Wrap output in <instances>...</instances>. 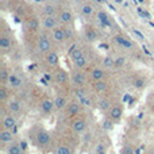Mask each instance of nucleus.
Returning <instances> with one entry per match:
<instances>
[{"instance_id": "nucleus-1", "label": "nucleus", "mask_w": 154, "mask_h": 154, "mask_svg": "<svg viewBox=\"0 0 154 154\" xmlns=\"http://www.w3.org/2000/svg\"><path fill=\"white\" fill-rule=\"evenodd\" d=\"M30 141L41 152H48L53 146V137L42 125H34L30 130Z\"/></svg>"}, {"instance_id": "nucleus-2", "label": "nucleus", "mask_w": 154, "mask_h": 154, "mask_svg": "<svg viewBox=\"0 0 154 154\" xmlns=\"http://www.w3.org/2000/svg\"><path fill=\"white\" fill-rule=\"evenodd\" d=\"M69 128L72 131V134H75V135H82L88 130V120L82 115H79V116L70 119Z\"/></svg>"}, {"instance_id": "nucleus-3", "label": "nucleus", "mask_w": 154, "mask_h": 154, "mask_svg": "<svg viewBox=\"0 0 154 154\" xmlns=\"http://www.w3.org/2000/svg\"><path fill=\"white\" fill-rule=\"evenodd\" d=\"M37 48H38V51L42 54H46L50 50H53V41H51V37H48V35L43 34V32L38 34Z\"/></svg>"}, {"instance_id": "nucleus-4", "label": "nucleus", "mask_w": 154, "mask_h": 154, "mask_svg": "<svg viewBox=\"0 0 154 154\" xmlns=\"http://www.w3.org/2000/svg\"><path fill=\"white\" fill-rule=\"evenodd\" d=\"M107 114H108L107 116H108L109 119H112L115 123H116V125H119V123L122 122V119H123V114H125V106H123L120 101H115Z\"/></svg>"}, {"instance_id": "nucleus-5", "label": "nucleus", "mask_w": 154, "mask_h": 154, "mask_svg": "<svg viewBox=\"0 0 154 154\" xmlns=\"http://www.w3.org/2000/svg\"><path fill=\"white\" fill-rule=\"evenodd\" d=\"M64 114L66 115L69 119H73V118L79 116V115H82V103L81 100L76 99V100H70L69 104L66 106Z\"/></svg>"}, {"instance_id": "nucleus-6", "label": "nucleus", "mask_w": 154, "mask_h": 154, "mask_svg": "<svg viewBox=\"0 0 154 154\" xmlns=\"http://www.w3.org/2000/svg\"><path fill=\"white\" fill-rule=\"evenodd\" d=\"M87 81H88V77H87L85 70L73 69L72 72H70V84H72L75 88L85 87V85H87Z\"/></svg>"}, {"instance_id": "nucleus-7", "label": "nucleus", "mask_w": 154, "mask_h": 154, "mask_svg": "<svg viewBox=\"0 0 154 154\" xmlns=\"http://www.w3.org/2000/svg\"><path fill=\"white\" fill-rule=\"evenodd\" d=\"M57 18L60 20L61 26H73V22H75V16L70 8L68 7H61L57 14Z\"/></svg>"}, {"instance_id": "nucleus-8", "label": "nucleus", "mask_w": 154, "mask_h": 154, "mask_svg": "<svg viewBox=\"0 0 154 154\" xmlns=\"http://www.w3.org/2000/svg\"><path fill=\"white\" fill-rule=\"evenodd\" d=\"M53 79H54V81H56V84L61 85V87H66L68 84H70V73L61 66L54 69Z\"/></svg>"}, {"instance_id": "nucleus-9", "label": "nucleus", "mask_w": 154, "mask_h": 154, "mask_svg": "<svg viewBox=\"0 0 154 154\" xmlns=\"http://www.w3.org/2000/svg\"><path fill=\"white\" fill-rule=\"evenodd\" d=\"M38 109L42 115H50L56 111V107H54V100L49 96H43L41 99L39 104H38Z\"/></svg>"}, {"instance_id": "nucleus-10", "label": "nucleus", "mask_w": 154, "mask_h": 154, "mask_svg": "<svg viewBox=\"0 0 154 154\" xmlns=\"http://www.w3.org/2000/svg\"><path fill=\"white\" fill-rule=\"evenodd\" d=\"M60 8H61V5L54 3L53 0H48L41 7V14H42V16H56L58 14Z\"/></svg>"}, {"instance_id": "nucleus-11", "label": "nucleus", "mask_w": 154, "mask_h": 154, "mask_svg": "<svg viewBox=\"0 0 154 154\" xmlns=\"http://www.w3.org/2000/svg\"><path fill=\"white\" fill-rule=\"evenodd\" d=\"M50 37H51V41H53L54 45L57 46H62L66 43V35H65V30L62 26H58L56 27L54 30L50 31Z\"/></svg>"}, {"instance_id": "nucleus-12", "label": "nucleus", "mask_w": 154, "mask_h": 154, "mask_svg": "<svg viewBox=\"0 0 154 154\" xmlns=\"http://www.w3.org/2000/svg\"><path fill=\"white\" fill-rule=\"evenodd\" d=\"M41 23H42V29L46 30V31H51V30H54L56 27L61 26L57 15L56 16H42Z\"/></svg>"}, {"instance_id": "nucleus-13", "label": "nucleus", "mask_w": 154, "mask_h": 154, "mask_svg": "<svg viewBox=\"0 0 154 154\" xmlns=\"http://www.w3.org/2000/svg\"><path fill=\"white\" fill-rule=\"evenodd\" d=\"M15 141V134H14V130H5V128H2L0 130V145L5 150V147L10 143Z\"/></svg>"}, {"instance_id": "nucleus-14", "label": "nucleus", "mask_w": 154, "mask_h": 154, "mask_svg": "<svg viewBox=\"0 0 154 154\" xmlns=\"http://www.w3.org/2000/svg\"><path fill=\"white\" fill-rule=\"evenodd\" d=\"M53 100H54V107H56L57 112H64L65 108H66V106L70 101L65 93H58V95H56Z\"/></svg>"}, {"instance_id": "nucleus-15", "label": "nucleus", "mask_w": 154, "mask_h": 154, "mask_svg": "<svg viewBox=\"0 0 154 154\" xmlns=\"http://www.w3.org/2000/svg\"><path fill=\"white\" fill-rule=\"evenodd\" d=\"M45 62L49 68L57 69L60 66V56L56 50H50L49 53L45 54Z\"/></svg>"}, {"instance_id": "nucleus-16", "label": "nucleus", "mask_w": 154, "mask_h": 154, "mask_svg": "<svg viewBox=\"0 0 154 154\" xmlns=\"http://www.w3.org/2000/svg\"><path fill=\"white\" fill-rule=\"evenodd\" d=\"M5 107H7V111L10 112V114L15 115V116H18V115L22 114V111H23V103H22L19 99H11Z\"/></svg>"}, {"instance_id": "nucleus-17", "label": "nucleus", "mask_w": 154, "mask_h": 154, "mask_svg": "<svg viewBox=\"0 0 154 154\" xmlns=\"http://www.w3.org/2000/svg\"><path fill=\"white\" fill-rule=\"evenodd\" d=\"M16 125H18L16 116L10 114V112H7V114L2 118V128H5V130H15Z\"/></svg>"}, {"instance_id": "nucleus-18", "label": "nucleus", "mask_w": 154, "mask_h": 154, "mask_svg": "<svg viewBox=\"0 0 154 154\" xmlns=\"http://www.w3.org/2000/svg\"><path fill=\"white\" fill-rule=\"evenodd\" d=\"M82 34H84L85 41H87V42H89V43L96 42V41H97V38H99L97 30H96L95 27H92V26H85Z\"/></svg>"}, {"instance_id": "nucleus-19", "label": "nucleus", "mask_w": 154, "mask_h": 154, "mask_svg": "<svg viewBox=\"0 0 154 154\" xmlns=\"http://www.w3.org/2000/svg\"><path fill=\"white\" fill-rule=\"evenodd\" d=\"M108 88H109V81H108V80H106V79L92 82V91L95 93H99V95L107 92V89H108Z\"/></svg>"}, {"instance_id": "nucleus-20", "label": "nucleus", "mask_w": 154, "mask_h": 154, "mask_svg": "<svg viewBox=\"0 0 154 154\" xmlns=\"http://www.w3.org/2000/svg\"><path fill=\"white\" fill-rule=\"evenodd\" d=\"M42 27V23L41 20L37 18V16H31L26 20V29L27 31H31V32H37L39 31V29Z\"/></svg>"}, {"instance_id": "nucleus-21", "label": "nucleus", "mask_w": 154, "mask_h": 154, "mask_svg": "<svg viewBox=\"0 0 154 154\" xmlns=\"http://www.w3.org/2000/svg\"><path fill=\"white\" fill-rule=\"evenodd\" d=\"M89 65V60H88L87 56H81L76 60H72V66L73 69H77V70H85Z\"/></svg>"}, {"instance_id": "nucleus-22", "label": "nucleus", "mask_w": 154, "mask_h": 154, "mask_svg": "<svg viewBox=\"0 0 154 154\" xmlns=\"http://www.w3.org/2000/svg\"><path fill=\"white\" fill-rule=\"evenodd\" d=\"M14 45V39L11 38V35H8L5 31H3L0 34V49L2 50H8Z\"/></svg>"}, {"instance_id": "nucleus-23", "label": "nucleus", "mask_w": 154, "mask_h": 154, "mask_svg": "<svg viewBox=\"0 0 154 154\" xmlns=\"http://www.w3.org/2000/svg\"><path fill=\"white\" fill-rule=\"evenodd\" d=\"M89 79L91 81H99V80H104L106 79V72H104L103 68L99 66H93L92 69L89 70Z\"/></svg>"}, {"instance_id": "nucleus-24", "label": "nucleus", "mask_w": 154, "mask_h": 154, "mask_svg": "<svg viewBox=\"0 0 154 154\" xmlns=\"http://www.w3.org/2000/svg\"><path fill=\"white\" fill-rule=\"evenodd\" d=\"M11 88L7 84H2L0 85V103L2 106H7V103L11 100V93H10Z\"/></svg>"}, {"instance_id": "nucleus-25", "label": "nucleus", "mask_w": 154, "mask_h": 154, "mask_svg": "<svg viewBox=\"0 0 154 154\" xmlns=\"http://www.w3.org/2000/svg\"><path fill=\"white\" fill-rule=\"evenodd\" d=\"M7 85L11 88V89H19V88H22V85H23V81H22V79L19 77V75H16V73H11Z\"/></svg>"}, {"instance_id": "nucleus-26", "label": "nucleus", "mask_w": 154, "mask_h": 154, "mask_svg": "<svg viewBox=\"0 0 154 154\" xmlns=\"http://www.w3.org/2000/svg\"><path fill=\"white\" fill-rule=\"evenodd\" d=\"M23 152H24V149L22 146V143L18 142L16 139L5 147V153L7 154H23Z\"/></svg>"}, {"instance_id": "nucleus-27", "label": "nucleus", "mask_w": 154, "mask_h": 154, "mask_svg": "<svg viewBox=\"0 0 154 154\" xmlns=\"http://www.w3.org/2000/svg\"><path fill=\"white\" fill-rule=\"evenodd\" d=\"M114 41L119 46H122V48H125V49H134V46H135L133 41L128 39V38H126L125 35H115Z\"/></svg>"}, {"instance_id": "nucleus-28", "label": "nucleus", "mask_w": 154, "mask_h": 154, "mask_svg": "<svg viewBox=\"0 0 154 154\" xmlns=\"http://www.w3.org/2000/svg\"><path fill=\"white\" fill-rule=\"evenodd\" d=\"M112 104L114 103L111 101V99L106 97V96H101V97L97 100V108L100 109L101 112H108L109 108L112 107Z\"/></svg>"}, {"instance_id": "nucleus-29", "label": "nucleus", "mask_w": 154, "mask_h": 154, "mask_svg": "<svg viewBox=\"0 0 154 154\" xmlns=\"http://www.w3.org/2000/svg\"><path fill=\"white\" fill-rule=\"evenodd\" d=\"M54 154H73V149L69 143L61 142V143L56 145V147H54Z\"/></svg>"}, {"instance_id": "nucleus-30", "label": "nucleus", "mask_w": 154, "mask_h": 154, "mask_svg": "<svg viewBox=\"0 0 154 154\" xmlns=\"http://www.w3.org/2000/svg\"><path fill=\"white\" fill-rule=\"evenodd\" d=\"M81 15L84 16L85 19H91L95 15V7H93L91 3H84V4L81 5Z\"/></svg>"}, {"instance_id": "nucleus-31", "label": "nucleus", "mask_w": 154, "mask_h": 154, "mask_svg": "<svg viewBox=\"0 0 154 154\" xmlns=\"http://www.w3.org/2000/svg\"><path fill=\"white\" fill-rule=\"evenodd\" d=\"M115 125H116V123H115L114 120L109 119L108 116H106L103 119V122H101V128H103L104 131H112L115 127Z\"/></svg>"}, {"instance_id": "nucleus-32", "label": "nucleus", "mask_w": 154, "mask_h": 154, "mask_svg": "<svg viewBox=\"0 0 154 154\" xmlns=\"http://www.w3.org/2000/svg\"><path fill=\"white\" fill-rule=\"evenodd\" d=\"M10 75H11V72L5 66L0 68V82H2V84H7L8 79H10Z\"/></svg>"}, {"instance_id": "nucleus-33", "label": "nucleus", "mask_w": 154, "mask_h": 154, "mask_svg": "<svg viewBox=\"0 0 154 154\" xmlns=\"http://www.w3.org/2000/svg\"><path fill=\"white\" fill-rule=\"evenodd\" d=\"M97 20H100L101 24H104V26H109L111 24V19H109V16L107 15L106 12H103V11H99L97 12Z\"/></svg>"}, {"instance_id": "nucleus-34", "label": "nucleus", "mask_w": 154, "mask_h": 154, "mask_svg": "<svg viewBox=\"0 0 154 154\" xmlns=\"http://www.w3.org/2000/svg\"><path fill=\"white\" fill-rule=\"evenodd\" d=\"M81 56H85V53H84V50H82L81 48H73L72 50H70V53H69V57H70V61L72 60H76V58H79V57H81Z\"/></svg>"}, {"instance_id": "nucleus-35", "label": "nucleus", "mask_w": 154, "mask_h": 154, "mask_svg": "<svg viewBox=\"0 0 154 154\" xmlns=\"http://www.w3.org/2000/svg\"><path fill=\"white\" fill-rule=\"evenodd\" d=\"M125 65H126V58L123 56L115 57V58H114V68H115V69H122Z\"/></svg>"}, {"instance_id": "nucleus-36", "label": "nucleus", "mask_w": 154, "mask_h": 154, "mask_svg": "<svg viewBox=\"0 0 154 154\" xmlns=\"http://www.w3.org/2000/svg\"><path fill=\"white\" fill-rule=\"evenodd\" d=\"M120 154H135V147L131 143H126L120 149Z\"/></svg>"}, {"instance_id": "nucleus-37", "label": "nucleus", "mask_w": 154, "mask_h": 154, "mask_svg": "<svg viewBox=\"0 0 154 154\" xmlns=\"http://www.w3.org/2000/svg\"><path fill=\"white\" fill-rule=\"evenodd\" d=\"M65 30V35H66V41H70L73 38V35H75V30H73V26H62Z\"/></svg>"}, {"instance_id": "nucleus-38", "label": "nucleus", "mask_w": 154, "mask_h": 154, "mask_svg": "<svg viewBox=\"0 0 154 154\" xmlns=\"http://www.w3.org/2000/svg\"><path fill=\"white\" fill-rule=\"evenodd\" d=\"M133 85L137 88V89H142V88L145 87V79L143 77H137V79L134 80Z\"/></svg>"}, {"instance_id": "nucleus-39", "label": "nucleus", "mask_w": 154, "mask_h": 154, "mask_svg": "<svg viewBox=\"0 0 154 154\" xmlns=\"http://www.w3.org/2000/svg\"><path fill=\"white\" fill-rule=\"evenodd\" d=\"M103 66L107 68V69H112L114 68V58L112 57H106V58L103 60Z\"/></svg>"}, {"instance_id": "nucleus-40", "label": "nucleus", "mask_w": 154, "mask_h": 154, "mask_svg": "<svg viewBox=\"0 0 154 154\" xmlns=\"http://www.w3.org/2000/svg\"><path fill=\"white\" fill-rule=\"evenodd\" d=\"M95 154H107V152H106V147H104L103 145L99 143L97 146L95 147Z\"/></svg>"}, {"instance_id": "nucleus-41", "label": "nucleus", "mask_w": 154, "mask_h": 154, "mask_svg": "<svg viewBox=\"0 0 154 154\" xmlns=\"http://www.w3.org/2000/svg\"><path fill=\"white\" fill-rule=\"evenodd\" d=\"M131 31H133L134 34H135L137 37H138V38H139V39H141V41H145V37H143V34H142V32H139V31H138V30H137V29H133V30H131Z\"/></svg>"}, {"instance_id": "nucleus-42", "label": "nucleus", "mask_w": 154, "mask_h": 154, "mask_svg": "<svg viewBox=\"0 0 154 154\" xmlns=\"http://www.w3.org/2000/svg\"><path fill=\"white\" fill-rule=\"evenodd\" d=\"M138 14H139V15H142V16H145V18H150V15H149V14H147L146 11H145L143 8H141V7L138 8Z\"/></svg>"}, {"instance_id": "nucleus-43", "label": "nucleus", "mask_w": 154, "mask_h": 154, "mask_svg": "<svg viewBox=\"0 0 154 154\" xmlns=\"http://www.w3.org/2000/svg\"><path fill=\"white\" fill-rule=\"evenodd\" d=\"M53 2L57 3L58 5H62V4H65V3H66V0H53Z\"/></svg>"}, {"instance_id": "nucleus-44", "label": "nucleus", "mask_w": 154, "mask_h": 154, "mask_svg": "<svg viewBox=\"0 0 154 154\" xmlns=\"http://www.w3.org/2000/svg\"><path fill=\"white\" fill-rule=\"evenodd\" d=\"M146 154H154V146H150L149 149H147V152Z\"/></svg>"}]
</instances>
